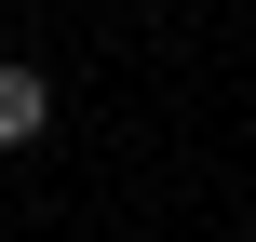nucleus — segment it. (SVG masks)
<instances>
[{"mask_svg": "<svg viewBox=\"0 0 256 242\" xmlns=\"http://www.w3.org/2000/svg\"><path fill=\"white\" fill-rule=\"evenodd\" d=\"M40 121H54V81L40 67H0V148H27Z\"/></svg>", "mask_w": 256, "mask_h": 242, "instance_id": "f257e3e1", "label": "nucleus"}]
</instances>
